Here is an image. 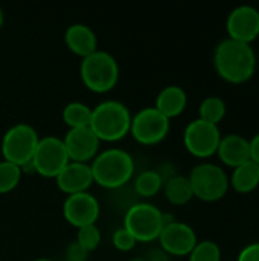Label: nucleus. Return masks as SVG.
Instances as JSON below:
<instances>
[{
  "instance_id": "nucleus-1",
  "label": "nucleus",
  "mask_w": 259,
  "mask_h": 261,
  "mask_svg": "<svg viewBox=\"0 0 259 261\" xmlns=\"http://www.w3.org/2000/svg\"><path fill=\"white\" fill-rule=\"evenodd\" d=\"M214 66L224 81L231 84H243L255 75L256 54L250 44L227 37L215 47Z\"/></svg>"
},
{
  "instance_id": "nucleus-2",
  "label": "nucleus",
  "mask_w": 259,
  "mask_h": 261,
  "mask_svg": "<svg viewBox=\"0 0 259 261\" xmlns=\"http://www.w3.org/2000/svg\"><path fill=\"white\" fill-rule=\"evenodd\" d=\"M93 182L107 190H118L128 184L134 174V161L122 148H107L96 154L90 164Z\"/></svg>"
},
{
  "instance_id": "nucleus-3",
  "label": "nucleus",
  "mask_w": 259,
  "mask_h": 261,
  "mask_svg": "<svg viewBox=\"0 0 259 261\" xmlns=\"http://www.w3.org/2000/svg\"><path fill=\"white\" fill-rule=\"evenodd\" d=\"M131 113L125 104L114 99L99 102L92 109L90 128L102 142H118L130 133Z\"/></svg>"
},
{
  "instance_id": "nucleus-4",
  "label": "nucleus",
  "mask_w": 259,
  "mask_h": 261,
  "mask_svg": "<svg viewBox=\"0 0 259 261\" xmlns=\"http://www.w3.org/2000/svg\"><path fill=\"white\" fill-rule=\"evenodd\" d=\"M79 75L89 90L95 93H107L118 84L119 66L111 54L98 49L96 52L82 58Z\"/></svg>"
},
{
  "instance_id": "nucleus-5",
  "label": "nucleus",
  "mask_w": 259,
  "mask_h": 261,
  "mask_svg": "<svg viewBox=\"0 0 259 261\" xmlns=\"http://www.w3.org/2000/svg\"><path fill=\"white\" fill-rule=\"evenodd\" d=\"M165 226V213L151 203H134L124 217V228L139 243H151L159 239Z\"/></svg>"
},
{
  "instance_id": "nucleus-6",
  "label": "nucleus",
  "mask_w": 259,
  "mask_h": 261,
  "mask_svg": "<svg viewBox=\"0 0 259 261\" xmlns=\"http://www.w3.org/2000/svg\"><path fill=\"white\" fill-rule=\"evenodd\" d=\"M194 197L203 202L221 200L229 191V176L217 164L202 162L195 165L188 176Z\"/></svg>"
},
{
  "instance_id": "nucleus-7",
  "label": "nucleus",
  "mask_w": 259,
  "mask_h": 261,
  "mask_svg": "<svg viewBox=\"0 0 259 261\" xmlns=\"http://www.w3.org/2000/svg\"><path fill=\"white\" fill-rule=\"evenodd\" d=\"M40 141L38 133L29 124L20 122L12 125L2 139V156L3 161L21 167L29 162L34 156L35 147Z\"/></svg>"
},
{
  "instance_id": "nucleus-8",
  "label": "nucleus",
  "mask_w": 259,
  "mask_h": 261,
  "mask_svg": "<svg viewBox=\"0 0 259 261\" xmlns=\"http://www.w3.org/2000/svg\"><path fill=\"white\" fill-rule=\"evenodd\" d=\"M171 122L156 107H145L131 116L130 133L142 145H156L169 133Z\"/></svg>"
},
{
  "instance_id": "nucleus-9",
  "label": "nucleus",
  "mask_w": 259,
  "mask_h": 261,
  "mask_svg": "<svg viewBox=\"0 0 259 261\" xmlns=\"http://www.w3.org/2000/svg\"><path fill=\"white\" fill-rule=\"evenodd\" d=\"M221 141V132L218 125L209 124L200 118L191 121L183 132L185 148L198 159H208L217 154Z\"/></svg>"
},
{
  "instance_id": "nucleus-10",
  "label": "nucleus",
  "mask_w": 259,
  "mask_h": 261,
  "mask_svg": "<svg viewBox=\"0 0 259 261\" xmlns=\"http://www.w3.org/2000/svg\"><path fill=\"white\" fill-rule=\"evenodd\" d=\"M70 162L64 142L58 136H44L40 138L34 156L32 164L35 167V173L43 177H56L60 171Z\"/></svg>"
},
{
  "instance_id": "nucleus-11",
  "label": "nucleus",
  "mask_w": 259,
  "mask_h": 261,
  "mask_svg": "<svg viewBox=\"0 0 259 261\" xmlns=\"http://www.w3.org/2000/svg\"><path fill=\"white\" fill-rule=\"evenodd\" d=\"M160 249L172 257H186L198 243L195 231L183 222L172 220L166 223L159 236Z\"/></svg>"
},
{
  "instance_id": "nucleus-12",
  "label": "nucleus",
  "mask_w": 259,
  "mask_h": 261,
  "mask_svg": "<svg viewBox=\"0 0 259 261\" xmlns=\"http://www.w3.org/2000/svg\"><path fill=\"white\" fill-rule=\"evenodd\" d=\"M99 213H101L99 202L89 191L70 194L66 197L63 203L64 219L67 220V223H70L78 229L87 225H96L99 219Z\"/></svg>"
},
{
  "instance_id": "nucleus-13",
  "label": "nucleus",
  "mask_w": 259,
  "mask_h": 261,
  "mask_svg": "<svg viewBox=\"0 0 259 261\" xmlns=\"http://www.w3.org/2000/svg\"><path fill=\"white\" fill-rule=\"evenodd\" d=\"M229 38L250 44L259 37V11L250 5H240L231 11L226 21Z\"/></svg>"
},
{
  "instance_id": "nucleus-14",
  "label": "nucleus",
  "mask_w": 259,
  "mask_h": 261,
  "mask_svg": "<svg viewBox=\"0 0 259 261\" xmlns=\"http://www.w3.org/2000/svg\"><path fill=\"white\" fill-rule=\"evenodd\" d=\"M67 156L72 162H84L89 164L99 153L101 141L92 132L90 127L81 128H69L66 136L63 138Z\"/></svg>"
},
{
  "instance_id": "nucleus-15",
  "label": "nucleus",
  "mask_w": 259,
  "mask_h": 261,
  "mask_svg": "<svg viewBox=\"0 0 259 261\" xmlns=\"http://www.w3.org/2000/svg\"><path fill=\"white\" fill-rule=\"evenodd\" d=\"M56 187L60 191L64 194H78V193H85L92 184H93V174L90 164L84 162H69L60 174L55 177Z\"/></svg>"
},
{
  "instance_id": "nucleus-16",
  "label": "nucleus",
  "mask_w": 259,
  "mask_h": 261,
  "mask_svg": "<svg viewBox=\"0 0 259 261\" xmlns=\"http://www.w3.org/2000/svg\"><path fill=\"white\" fill-rule=\"evenodd\" d=\"M217 156L220 158V161L231 167V168H237L243 164H246L247 161H250V144L249 139H246L241 135L232 133L227 136H221L218 150H217Z\"/></svg>"
},
{
  "instance_id": "nucleus-17",
  "label": "nucleus",
  "mask_w": 259,
  "mask_h": 261,
  "mask_svg": "<svg viewBox=\"0 0 259 261\" xmlns=\"http://www.w3.org/2000/svg\"><path fill=\"white\" fill-rule=\"evenodd\" d=\"M64 41L69 50L81 58H85L98 50V38L95 32L82 23L70 24L64 34Z\"/></svg>"
},
{
  "instance_id": "nucleus-18",
  "label": "nucleus",
  "mask_w": 259,
  "mask_h": 261,
  "mask_svg": "<svg viewBox=\"0 0 259 261\" xmlns=\"http://www.w3.org/2000/svg\"><path fill=\"white\" fill-rule=\"evenodd\" d=\"M186 104L188 95L180 86H166L159 92L154 107L171 121V118H177L185 112Z\"/></svg>"
},
{
  "instance_id": "nucleus-19",
  "label": "nucleus",
  "mask_w": 259,
  "mask_h": 261,
  "mask_svg": "<svg viewBox=\"0 0 259 261\" xmlns=\"http://www.w3.org/2000/svg\"><path fill=\"white\" fill-rule=\"evenodd\" d=\"M229 185L240 194H249L259 187V165L252 161L234 168Z\"/></svg>"
},
{
  "instance_id": "nucleus-20",
  "label": "nucleus",
  "mask_w": 259,
  "mask_h": 261,
  "mask_svg": "<svg viewBox=\"0 0 259 261\" xmlns=\"http://www.w3.org/2000/svg\"><path fill=\"white\" fill-rule=\"evenodd\" d=\"M163 190H165L166 200L177 206L186 205L188 202H191V199H194L192 187L188 176H180V174L172 176L163 184Z\"/></svg>"
},
{
  "instance_id": "nucleus-21",
  "label": "nucleus",
  "mask_w": 259,
  "mask_h": 261,
  "mask_svg": "<svg viewBox=\"0 0 259 261\" xmlns=\"http://www.w3.org/2000/svg\"><path fill=\"white\" fill-rule=\"evenodd\" d=\"M92 119V107L84 102L73 101L69 102L63 110V121L69 128H81L89 127Z\"/></svg>"
},
{
  "instance_id": "nucleus-22",
  "label": "nucleus",
  "mask_w": 259,
  "mask_h": 261,
  "mask_svg": "<svg viewBox=\"0 0 259 261\" xmlns=\"http://www.w3.org/2000/svg\"><path fill=\"white\" fill-rule=\"evenodd\" d=\"M163 188V179L157 170H145L134 179V191L145 199L154 197Z\"/></svg>"
},
{
  "instance_id": "nucleus-23",
  "label": "nucleus",
  "mask_w": 259,
  "mask_h": 261,
  "mask_svg": "<svg viewBox=\"0 0 259 261\" xmlns=\"http://www.w3.org/2000/svg\"><path fill=\"white\" fill-rule=\"evenodd\" d=\"M226 102L220 96H208L200 102L198 107V118L214 125H218L226 118Z\"/></svg>"
},
{
  "instance_id": "nucleus-24",
  "label": "nucleus",
  "mask_w": 259,
  "mask_h": 261,
  "mask_svg": "<svg viewBox=\"0 0 259 261\" xmlns=\"http://www.w3.org/2000/svg\"><path fill=\"white\" fill-rule=\"evenodd\" d=\"M21 179V170L18 165L8 161H0V194H6L17 188Z\"/></svg>"
},
{
  "instance_id": "nucleus-25",
  "label": "nucleus",
  "mask_w": 259,
  "mask_h": 261,
  "mask_svg": "<svg viewBox=\"0 0 259 261\" xmlns=\"http://www.w3.org/2000/svg\"><path fill=\"white\" fill-rule=\"evenodd\" d=\"M188 257L189 261H221V249L212 240H202Z\"/></svg>"
},
{
  "instance_id": "nucleus-26",
  "label": "nucleus",
  "mask_w": 259,
  "mask_h": 261,
  "mask_svg": "<svg viewBox=\"0 0 259 261\" xmlns=\"http://www.w3.org/2000/svg\"><path fill=\"white\" fill-rule=\"evenodd\" d=\"M76 242L90 254L101 243V231H99V228L96 225H87V226L79 228L78 234H76Z\"/></svg>"
},
{
  "instance_id": "nucleus-27",
  "label": "nucleus",
  "mask_w": 259,
  "mask_h": 261,
  "mask_svg": "<svg viewBox=\"0 0 259 261\" xmlns=\"http://www.w3.org/2000/svg\"><path fill=\"white\" fill-rule=\"evenodd\" d=\"M136 239L122 226L119 229L114 231L113 234V246L118 249V251H122V252H128L131 251L134 246H136Z\"/></svg>"
},
{
  "instance_id": "nucleus-28",
  "label": "nucleus",
  "mask_w": 259,
  "mask_h": 261,
  "mask_svg": "<svg viewBox=\"0 0 259 261\" xmlns=\"http://www.w3.org/2000/svg\"><path fill=\"white\" fill-rule=\"evenodd\" d=\"M89 252L75 240L66 249V260L67 261H87Z\"/></svg>"
},
{
  "instance_id": "nucleus-29",
  "label": "nucleus",
  "mask_w": 259,
  "mask_h": 261,
  "mask_svg": "<svg viewBox=\"0 0 259 261\" xmlns=\"http://www.w3.org/2000/svg\"><path fill=\"white\" fill-rule=\"evenodd\" d=\"M237 261H259V242L250 243L238 254Z\"/></svg>"
},
{
  "instance_id": "nucleus-30",
  "label": "nucleus",
  "mask_w": 259,
  "mask_h": 261,
  "mask_svg": "<svg viewBox=\"0 0 259 261\" xmlns=\"http://www.w3.org/2000/svg\"><path fill=\"white\" fill-rule=\"evenodd\" d=\"M145 261H171L169 260V255L160 249V248H156V249H150L145 255Z\"/></svg>"
},
{
  "instance_id": "nucleus-31",
  "label": "nucleus",
  "mask_w": 259,
  "mask_h": 261,
  "mask_svg": "<svg viewBox=\"0 0 259 261\" xmlns=\"http://www.w3.org/2000/svg\"><path fill=\"white\" fill-rule=\"evenodd\" d=\"M250 161L259 165V133H256L250 141Z\"/></svg>"
},
{
  "instance_id": "nucleus-32",
  "label": "nucleus",
  "mask_w": 259,
  "mask_h": 261,
  "mask_svg": "<svg viewBox=\"0 0 259 261\" xmlns=\"http://www.w3.org/2000/svg\"><path fill=\"white\" fill-rule=\"evenodd\" d=\"M3 21H5V14H3V9L0 8V28L3 26Z\"/></svg>"
},
{
  "instance_id": "nucleus-33",
  "label": "nucleus",
  "mask_w": 259,
  "mask_h": 261,
  "mask_svg": "<svg viewBox=\"0 0 259 261\" xmlns=\"http://www.w3.org/2000/svg\"><path fill=\"white\" fill-rule=\"evenodd\" d=\"M130 261H145L143 258H133V260H130Z\"/></svg>"
},
{
  "instance_id": "nucleus-34",
  "label": "nucleus",
  "mask_w": 259,
  "mask_h": 261,
  "mask_svg": "<svg viewBox=\"0 0 259 261\" xmlns=\"http://www.w3.org/2000/svg\"><path fill=\"white\" fill-rule=\"evenodd\" d=\"M34 261H50V260H46V258H38V260H34Z\"/></svg>"
}]
</instances>
